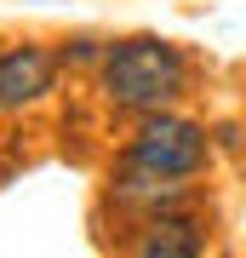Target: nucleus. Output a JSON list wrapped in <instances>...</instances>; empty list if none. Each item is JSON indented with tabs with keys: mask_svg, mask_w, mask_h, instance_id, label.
<instances>
[{
	"mask_svg": "<svg viewBox=\"0 0 246 258\" xmlns=\"http://www.w3.org/2000/svg\"><path fill=\"white\" fill-rule=\"evenodd\" d=\"M98 86L115 109H132V115H160L172 109L189 86V57L183 46L160 35H132V40H115L103 46L98 57Z\"/></svg>",
	"mask_w": 246,
	"mask_h": 258,
	"instance_id": "nucleus-1",
	"label": "nucleus"
},
{
	"mask_svg": "<svg viewBox=\"0 0 246 258\" xmlns=\"http://www.w3.org/2000/svg\"><path fill=\"white\" fill-rule=\"evenodd\" d=\"M132 258H206V241H201V224L195 218H178V212H155L137 235Z\"/></svg>",
	"mask_w": 246,
	"mask_h": 258,
	"instance_id": "nucleus-4",
	"label": "nucleus"
},
{
	"mask_svg": "<svg viewBox=\"0 0 246 258\" xmlns=\"http://www.w3.org/2000/svg\"><path fill=\"white\" fill-rule=\"evenodd\" d=\"M57 86V52L18 40V46H0V109H29Z\"/></svg>",
	"mask_w": 246,
	"mask_h": 258,
	"instance_id": "nucleus-3",
	"label": "nucleus"
},
{
	"mask_svg": "<svg viewBox=\"0 0 246 258\" xmlns=\"http://www.w3.org/2000/svg\"><path fill=\"white\" fill-rule=\"evenodd\" d=\"M212 161V144H206V126L189 115H143L126 144V166L143 178H155V184H189V178H201Z\"/></svg>",
	"mask_w": 246,
	"mask_h": 258,
	"instance_id": "nucleus-2",
	"label": "nucleus"
}]
</instances>
